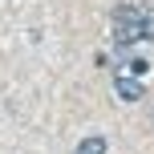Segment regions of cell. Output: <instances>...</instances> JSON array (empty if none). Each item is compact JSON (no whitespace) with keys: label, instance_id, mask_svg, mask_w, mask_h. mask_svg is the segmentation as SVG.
I'll use <instances>...</instances> for the list:
<instances>
[{"label":"cell","instance_id":"3957f363","mask_svg":"<svg viewBox=\"0 0 154 154\" xmlns=\"http://www.w3.org/2000/svg\"><path fill=\"white\" fill-rule=\"evenodd\" d=\"M106 150H109V142L101 138V134H93V138H81V142H77L73 154H106Z\"/></svg>","mask_w":154,"mask_h":154},{"label":"cell","instance_id":"5b68a950","mask_svg":"<svg viewBox=\"0 0 154 154\" xmlns=\"http://www.w3.org/2000/svg\"><path fill=\"white\" fill-rule=\"evenodd\" d=\"M146 69H150V65L142 61V57H130V61H126V69H122V77H142Z\"/></svg>","mask_w":154,"mask_h":154},{"label":"cell","instance_id":"277c9868","mask_svg":"<svg viewBox=\"0 0 154 154\" xmlns=\"http://www.w3.org/2000/svg\"><path fill=\"white\" fill-rule=\"evenodd\" d=\"M138 16H146V8H134V4H118L114 8V24L118 20H138Z\"/></svg>","mask_w":154,"mask_h":154},{"label":"cell","instance_id":"7a4b0ae2","mask_svg":"<svg viewBox=\"0 0 154 154\" xmlns=\"http://www.w3.org/2000/svg\"><path fill=\"white\" fill-rule=\"evenodd\" d=\"M114 89H118L122 101H142V97H146V85H142L138 77H122V73H118L114 77Z\"/></svg>","mask_w":154,"mask_h":154},{"label":"cell","instance_id":"6da1fadb","mask_svg":"<svg viewBox=\"0 0 154 154\" xmlns=\"http://www.w3.org/2000/svg\"><path fill=\"white\" fill-rule=\"evenodd\" d=\"M154 37V20L138 16V20H118L114 24V49H130L134 41H150Z\"/></svg>","mask_w":154,"mask_h":154}]
</instances>
